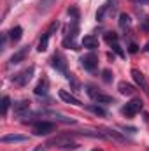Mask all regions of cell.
Segmentation results:
<instances>
[{"mask_svg": "<svg viewBox=\"0 0 149 151\" xmlns=\"http://www.w3.org/2000/svg\"><path fill=\"white\" fill-rule=\"evenodd\" d=\"M86 93H88L95 102H98V104H112V102H114V99H112L111 95L100 93V91H97L93 86H86Z\"/></svg>", "mask_w": 149, "mask_h": 151, "instance_id": "8", "label": "cell"}, {"mask_svg": "<svg viewBox=\"0 0 149 151\" xmlns=\"http://www.w3.org/2000/svg\"><path fill=\"white\" fill-rule=\"evenodd\" d=\"M102 134H104V137L105 139H112V141H116V142H126V137L125 135H121L119 132H116V130H111V128H104V130H100Z\"/></svg>", "mask_w": 149, "mask_h": 151, "instance_id": "13", "label": "cell"}, {"mask_svg": "<svg viewBox=\"0 0 149 151\" xmlns=\"http://www.w3.org/2000/svg\"><path fill=\"white\" fill-rule=\"evenodd\" d=\"M69 14L72 16V19H74V21H79V11H77L75 7H70V9H69Z\"/></svg>", "mask_w": 149, "mask_h": 151, "instance_id": "25", "label": "cell"}, {"mask_svg": "<svg viewBox=\"0 0 149 151\" xmlns=\"http://www.w3.org/2000/svg\"><path fill=\"white\" fill-rule=\"evenodd\" d=\"M148 151H149V148H148Z\"/></svg>", "mask_w": 149, "mask_h": 151, "instance_id": "33", "label": "cell"}, {"mask_svg": "<svg viewBox=\"0 0 149 151\" xmlns=\"http://www.w3.org/2000/svg\"><path fill=\"white\" fill-rule=\"evenodd\" d=\"M9 39H11V42H18L19 39L23 37V28L21 27H12L11 30H9Z\"/></svg>", "mask_w": 149, "mask_h": 151, "instance_id": "19", "label": "cell"}, {"mask_svg": "<svg viewBox=\"0 0 149 151\" xmlns=\"http://www.w3.org/2000/svg\"><path fill=\"white\" fill-rule=\"evenodd\" d=\"M81 44L86 49H97L98 47V39L95 37V35H86V37L81 40Z\"/></svg>", "mask_w": 149, "mask_h": 151, "instance_id": "16", "label": "cell"}, {"mask_svg": "<svg viewBox=\"0 0 149 151\" xmlns=\"http://www.w3.org/2000/svg\"><path fill=\"white\" fill-rule=\"evenodd\" d=\"M111 46H112V49H114V51H116V53H117L119 56H125V51L121 49V46H119L117 42H114V44H111Z\"/></svg>", "mask_w": 149, "mask_h": 151, "instance_id": "26", "label": "cell"}, {"mask_svg": "<svg viewBox=\"0 0 149 151\" xmlns=\"http://www.w3.org/2000/svg\"><path fill=\"white\" fill-rule=\"evenodd\" d=\"M132 77H133V81L149 95V83H148V79H146V76L142 74L140 70H137V69H132Z\"/></svg>", "mask_w": 149, "mask_h": 151, "instance_id": "10", "label": "cell"}, {"mask_svg": "<svg viewBox=\"0 0 149 151\" xmlns=\"http://www.w3.org/2000/svg\"><path fill=\"white\" fill-rule=\"evenodd\" d=\"M54 128H56V125L53 121H37L32 127V132H34V135H47V134L54 132Z\"/></svg>", "mask_w": 149, "mask_h": 151, "instance_id": "4", "label": "cell"}, {"mask_svg": "<svg viewBox=\"0 0 149 151\" xmlns=\"http://www.w3.org/2000/svg\"><path fill=\"white\" fill-rule=\"evenodd\" d=\"M142 2H146V4H149V0H142Z\"/></svg>", "mask_w": 149, "mask_h": 151, "instance_id": "31", "label": "cell"}, {"mask_svg": "<svg viewBox=\"0 0 149 151\" xmlns=\"http://www.w3.org/2000/svg\"><path fill=\"white\" fill-rule=\"evenodd\" d=\"M119 27H121L123 30H126V28H130V27H132V18H130L126 12L119 14Z\"/></svg>", "mask_w": 149, "mask_h": 151, "instance_id": "20", "label": "cell"}, {"mask_svg": "<svg viewBox=\"0 0 149 151\" xmlns=\"http://www.w3.org/2000/svg\"><path fill=\"white\" fill-rule=\"evenodd\" d=\"M140 27H142V30H144V32H148V34H149V18H144V19H142Z\"/></svg>", "mask_w": 149, "mask_h": 151, "instance_id": "27", "label": "cell"}, {"mask_svg": "<svg viewBox=\"0 0 149 151\" xmlns=\"http://www.w3.org/2000/svg\"><path fill=\"white\" fill-rule=\"evenodd\" d=\"M30 111V102L28 100H18L14 102V116L16 118H25Z\"/></svg>", "mask_w": 149, "mask_h": 151, "instance_id": "9", "label": "cell"}, {"mask_svg": "<svg viewBox=\"0 0 149 151\" xmlns=\"http://www.w3.org/2000/svg\"><path fill=\"white\" fill-rule=\"evenodd\" d=\"M9 107H11V99H9V97L5 95V97L2 99V114H4V116L7 114V111H9Z\"/></svg>", "mask_w": 149, "mask_h": 151, "instance_id": "23", "label": "cell"}, {"mask_svg": "<svg viewBox=\"0 0 149 151\" xmlns=\"http://www.w3.org/2000/svg\"><path fill=\"white\" fill-rule=\"evenodd\" d=\"M86 109L91 111L93 114H97V116H105V109H102L100 106H93V104H90V106H86Z\"/></svg>", "mask_w": 149, "mask_h": 151, "instance_id": "21", "label": "cell"}, {"mask_svg": "<svg viewBox=\"0 0 149 151\" xmlns=\"http://www.w3.org/2000/svg\"><path fill=\"white\" fill-rule=\"evenodd\" d=\"M116 4H117V0H107V2H104L102 5H100V9L97 11V21H104L105 19V16L107 14H111L116 11Z\"/></svg>", "mask_w": 149, "mask_h": 151, "instance_id": "6", "label": "cell"}, {"mask_svg": "<svg viewBox=\"0 0 149 151\" xmlns=\"http://www.w3.org/2000/svg\"><path fill=\"white\" fill-rule=\"evenodd\" d=\"M54 2H56V0H40V4H39V12H46Z\"/></svg>", "mask_w": 149, "mask_h": 151, "instance_id": "22", "label": "cell"}, {"mask_svg": "<svg viewBox=\"0 0 149 151\" xmlns=\"http://www.w3.org/2000/svg\"><path fill=\"white\" fill-rule=\"evenodd\" d=\"M128 51H130V53H137V51H139V46H137L135 42H130V46H128Z\"/></svg>", "mask_w": 149, "mask_h": 151, "instance_id": "28", "label": "cell"}, {"mask_svg": "<svg viewBox=\"0 0 149 151\" xmlns=\"http://www.w3.org/2000/svg\"><path fill=\"white\" fill-rule=\"evenodd\" d=\"M58 95H60V99H62L63 102H67V104H72V106H77V107H79V106H82V104H81V100H79V99H75L74 95H72V93H69L67 90H60V93H58Z\"/></svg>", "mask_w": 149, "mask_h": 151, "instance_id": "15", "label": "cell"}, {"mask_svg": "<svg viewBox=\"0 0 149 151\" xmlns=\"http://www.w3.org/2000/svg\"><path fill=\"white\" fill-rule=\"evenodd\" d=\"M93 151H102V150H93Z\"/></svg>", "mask_w": 149, "mask_h": 151, "instance_id": "32", "label": "cell"}, {"mask_svg": "<svg viewBox=\"0 0 149 151\" xmlns=\"http://www.w3.org/2000/svg\"><path fill=\"white\" fill-rule=\"evenodd\" d=\"M142 106H144V102H142L140 99H132V100L126 102V106L123 107V114L128 116V118H133L137 113L142 111Z\"/></svg>", "mask_w": 149, "mask_h": 151, "instance_id": "3", "label": "cell"}, {"mask_svg": "<svg viewBox=\"0 0 149 151\" xmlns=\"http://www.w3.org/2000/svg\"><path fill=\"white\" fill-rule=\"evenodd\" d=\"M30 53V46H25V47H21V49H18L12 56H11V60H9V65H16V63H19V62H23L25 60V56Z\"/></svg>", "mask_w": 149, "mask_h": 151, "instance_id": "12", "label": "cell"}, {"mask_svg": "<svg viewBox=\"0 0 149 151\" xmlns=\"http://www.w3.org/2000/svg\"><path fill=\"white\" fill-rule=\"evenodd\" d=\"M104 81H105V83H111V81H112L111 70H104Z\"/></svg>", "mask_w": 149, "mask_h": 151, "instance_id": "29", "label": "cell"}, {"mask_svg": "<svg viewBox=\"0 0 149 151\" xmlns=\"http://www.w3.org/2000/svg\"><path fill=\"white\" fill-rule=\"evenodd\" d=\"M117 90H119L121 95H133L135 93V88L130 83H126V81H119L117 83Z\"/></svg>", "mask_w": 149, "mask_h": 151, "instance_id": "17", "label": "cell"}, {"mask_svg": "<svg viewBox=\"0 0 149 151\" xmlns=\"http://www.w3.org/2000/svg\"><path fill=\"white\" fill-rule=\"evenodd\" d=\"M2 142H25L27 141V137L25 135H18V134H9V135H4L2 139H0Z\"/></svg>", "mask_w": 149, "mask_h": 151, "instance_id": "18", "label": "cell"}, {"mask_svg": "<svg viewBox=\"0 0 149 151\" xmlns=\"http://www.w3.org/2000/svg\"><path fill=\"white\" fill-rule=\"evenodd\" d=\"M47 90H49V81H47L46 77H42V79L37 83L34 93H35L37 97H47Z\"/></svg>", "mask_w": 149, "mask_h": 151, "instance_id": "14", "label": "cell"}, {"mask_svg": "<svg viewBox=\"0 0 149 151\" xmlns=\"http://www.w3.org/2000/svg\"><path fill=\"white\" fill-rule=\"evenodd\" d=\"M51 65H53V69L58 70L60 74L69 76V72H67V60H65V56H63L62 53H54V55H53V58H51Z\"/></svg>", "mask_w": 149, "mask_h": 151, "instance_id": "7", "label": "cell"}, {"mask_svg": "<svg viewBox=\"0 0 149 151\" xmlns=\"http://www.w3.org/2000/svg\"><path fill=\"white\" fill-rule=\"evenodd\" d=\"M34 72H35V69L34 67H28V69H25V70H21V72H18V74L12 77V81L18 84V86H27L28 83H30V79L34 77Z\"/></svg>", "mask_w": 149, "mask_h": 151, "instance_id": "5", "label": "cell"}, {"mask_svg": "<svg viewBox=\"0 0 149 151\" xmlns=\"http://www.w3.org/2000/svg\"><path fill=\"white\" fill-rule=\"evenodd\" d=\"M144 49H146V51H148V53H149V44H148V46H146V47H144Z\"/></svg>", "mask_w": 149, "mask_h": 151, "instance_id": "30", "label": "cell"}, {"mask_svg": "<svg viewBox=\"0 0 149 151\" xmlns=\"http://www.w3.org/2000/svg\"><path fill=\"white\" fill-rule=\"evenodd\" d=\"M104 39H105L109 44H114V42H117V34H114V32H105Z\"/></svg>", "mask_w": 149, "mask_h": 151, "instance_id": "24", "label": "cell"}, {"mask_svg": "<svg viewBox=\"0 0 149 151\" xmlns=\"http://www.w3.org/2000/svg\"><path fill=\"white\" fill-rule=\"evenodd\" d=\"M58 27H60V21H53L49 27H47V30L44 32V35L40 37V40H39V51L42 53V51H46L47 49V44H49V39H51V35L58 30Z\"/></svg>", "mask_w": 149, "mask_h": 151, "instance_id": "2", "label": "cell"}, {"mask_svg": "<svg viewBox=\"0 0 149 151\" xmlns=\"http://www.w3.org/2000/svg\"><path fill=\"white\" fill-rule=\"evenodd\" d=\"M46 146H53V148H62V150H75L77 144H75L72 139H69L67 135H58V137H53L46 142Z\"/></svg>", "mask_w": 149, "mask_h": 151, "instance_id": "1", "label": "cell"}, {"mask_svg": "<svg viewBox=\"0 0 149 151\" xmlns=\"http://www.w3.org/2000/svg\"><path fill=\"white\" fill-rule=\"evenodd\" d=\"M97 56L93 55V53H90V55H86V56H82L81 58V65L86 69V70H90V72H93L95 69H97Z\"/></svg>", "mask_w": 149, "mask_h": 151, "instance_id": "11", "label": "cell"}]
</instances>
